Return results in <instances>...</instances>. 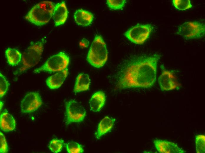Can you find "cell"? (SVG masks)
<instances>
[{"label":"cell","instance_id":"cell-28","mask_svg":"<svg viewBox=\"0 0 205 153\" xmlns=\"http://www.w3.org/2000/svg\"><path fill=\"white\" fill-rule=\"evenodd\" d=\"M3 105V103L2 102H1V101L0 102V110L1 109Z\"/></svg>","mask_w":205,"mask_h":153},{"label":"cell","instance_id":"cell-10","mask_svg":"<svg viewBox=\"0 0 205 153\" xmlns=\"http://www.w3.org/2000/svg\"><path fill=\"white\" fill-rule=\"evenodd\" d=\"M158 82L162 91H169L177 88L179 83L173 74L170 71L163 70L160 76Z\"/></svg>","mask_w":205,"mask_h":153},{"label":"cell","instance_id":"cell-4","mask_svg":"<svg viewBox=\"0 0 205 153\" xmlns=\"http://www.w3.org/2000/svg\"><path fill=\"white\" fill-rule=\"evenodd\" d=\"M44 43L40 41L32 44L23 52L22 66L19 69L21 73L35 66L39 61L44 49Z\"/></svg>","mask_w":205,"mask_h":153},{"label":"cell","instance_id":"cell-5","mask_svg":"<svg viewBox=\"0 0 205 153\" xmlns=\"http://www.w3.org/2000/svg\"><path fill=\"white\" fill-rule=\"evenodd\" d=\"M69 62V57L67 55L61 52L49 57L42 65L36 69L34 72L37 73L42 71H61L66 68Z\"/></svg>","mask_w":205,"mask_h":153},{"label":"cell","instance_id":"cell-15","mask_svg":"<svg viewBox=\"0 0 205 153\" xmlns=\"http://www.w3.org/2000/svg\"><path fill=\"white\" fill-rule=\"evenodd\" d=\"M105 101V95L103 92L99 91L95 92L89 101L90 110L95 112L99 111L104 105Z\"/></svg>","mask_w":205,"mask_h":153},{"label":"cell","instance_id":"cell-20","mask_svg":"<svg viewBox=\"0 0 205 153\" xmlns=\"http://www.w3.org/2000/svg\"><path fill=\"white\" fill-rule=\"evenodd\" d=\"M196 151L197 153L205 152V136L199 134L195 137Z\"/></svg>","mask_w":205,"mask_h":153},{"label":"cell","instance_id":"cell-8","mask_svg":"<svg viewBox=\"0 0 205 153\" xmlns=\"http://www.w3.org/2000/svg\"><path fill=\"white\" fill-rule=\"evenodd\" d=\"M66 125L73 122L83 121L86 116V112L83 107L74 100L67 102L66 105Z\"/></svg>","mask_w":205,"mask_h":153},{"label":"cell","instance_id":"cell-21","mask_svg":"<svg viewBox=\"0 0 205 153\" xmlns=\"http://www.w3.org/2000/svg\"><path fill=\"white\" fill-rule=\"evenodd\" d=\"M64 141L62 139H53L50 142L49 147L52 152L58 153L62 150Z\"/></svg>","mask_w":205,"mask_h":153},{"label":"cell","instance_id":"cell-14","mask_svg":"<svg viewBox=\"0 0 205 153\" xmlns=\"http://www.w3.org/2000/svg\"><path fill=\"white\" fill-rule=\"evenodd\" d=\"M74 17L77 24L83 26L89 25L94 18L92 14L82 9L77 10L74 14Z\"/></svg>","mask_w":205,"mask_h":153},{"label":"cell","instance_id":"cell-19","mask_svg":"<svg viewBox=\"0 0 205 153\" xmlns=\"http://www.w3.org/2000/svg\"><path fill=\"white\" fill-rule=\"evenodd\" d=\"M5 54L9 64L12 66L18 64L22 59V54L17 50L14 48H8Z\"/></svg>","mask_w":205,"mask_h":153},{"label":"cell","instance_id":"cell-24","mask_svg":"<svg viewBox=\"0 0 205 153\" xmlns=\"http://www.w3.org/2000/svg\"><path fill=\"white\" fill-rule=\"evenodd\" d=\"M125 2V0H107V3L110 9L117 10L122 9L124 6Z\"/></svg>","mask_w":205,"mask_h":153},{"label":"cell","instance_id":"cell-25","mask_svg":"<svg viewBox=\"0 0 205 153\" xmlns=\"http://www.w3.org/2000/svg\"><path fill=\"white\" fill-rule=\"evenodd\" d=\"M8 83L5 76L0 73V96L2 97L6 92Z\"/></svg>","mask_w":205,"mask_h":153},{"label":"cell","instance_id":"cell-3","mask_svg":"<svg viewBox=\"0 0 205 153\" xmlns=\"http://www.w3.org/2000/svg\"><path fill=\"white\" fill-rule=\"evenodd\" d=\"M108 58L106 44L101 36L96 35L89 50L87 60L91 65L99 68L104 65Z\"/></svg>","mask_w":205,"mask_h":153},{"label":"cell","instance_id":"cell-9","mask_svg":"<svg viewBox=\"0 0 205 153\" xmlns=\"http://www.w3.org/2000/svg\"><path fill=\"white\" fill-rule=\"evenodd\" d=\"M42 99L37 92H32L27 94L21 102L20 108L23 113L33 112L42 105Z\"/></svg>","mask_w":205,"mask_h":153},{"label":"cell","instance_id":"cell-12","mask_svg":"<svg viewBox=\"0 0 205 153\" xmlns=\"http://www.w3.org/2000/svg\"><path fill=\"white\" fill-rule=\"evenodd\" d=\"M68 14L65 1H62L56 4L52 16L55 26H58L64 24L67 19Z\"/></svg>","mask_w":205,"mask_h":153},{"label":"cell","instance_id":"cell-11","mask_svg":"<svg viewBox=\"0 0 205 153\" xmlns=\"http://www.w3.org/2000/svg\"><path fill=\"white\" fill-rule=\"evenodd\" d=\"M155 147L160 153H184L186 151L177 144L166 140L156 139L154 141Z\"/></svg>","mask_w":205,"mask_h":153},{"label":"cell","instance_id":"cell-17","mask_svg":"<svg viewBox=\"0 0 205 153\" xmlns=\"http://www.w3.org/2000/svg\"><path fill=\"white\" fill-rule=\"evenodd\" d=\"M1 129L5 132L13 131L15 128V120L13 117L6 112L1 114L0 117Z\"/></svg>","mask_w":205,"mask_h":153},{"label":"cell","instance_id":"cell-16","mask_svg":"<svg viewBox=\"0 0 205 153\" xmlns=\"http://www.w3.org/2000/svg\"><path fill=\"white\" fill-rule=\"evenodd\" d=\"M115 119L108 116L104 118L99 123L95 136L99 139L101 136L109 131L112 128Z\"/></svg>","mask_w":205,"mask_h":153},{"label":"cell","instance_id":"cell-27","mask_svg":"<svg viewBox=\"0 0 205 153\" xmlns=\"http://www.w3.org/2000/svg\"><path fill=\"white\" fill-rule=\"evenodd\" d=\"M89 44V42L88 41L85 39H82V41L80 42V45L84 47H86L88 46Z\"/></svg>","mask_w":205,"mask_h":153},{"label":"cell","instance_id":"cell-13","mask_svg":"<svg viewBox=\"0 0 205 153\" xmlns=\"http://www.w3.org/2000/svg\"><path fill=\"white\" fill-rule=\"evenodd\" d=\"M68 74L67 69L49 77L46 79L47 86L51 89L58 88L62 84Z\"/></svg>","mask_w":205,"mask_h":153},{"label":"cell","instance_id":"cell-6","mask_svg":"<svg viewBox=\"0 0 205 153\" xmlns=\"http://www.w3.org/2000/svg\"><path fill=\"white\" fill-rule=\"evenodd\" d=\"M204 25L200 22L188 21L179 27L177 33L186 39H199L205 35Z\"/></svg>","mask_w":205,"mask_h":153},{"label":"cell","instance_id":"cell-7","mask_svg":"<svg viewBox=\"0 0 205 153\" xmlns=\"http://www.w3.org/2000/svg\"><path fill=\"white\" fill-rule=\"evenodd\" d=\"M152 30L150 24L138 25L128 30L124 35L131 42L141 44L148 38Z\"/></svg>","mask_w":205,"mask_h":153},{"label":"cell","instance_id":"cell-22","mask_svg":"<svg viewBox=\"0 0 205 153\" xmlns=\"http://www.w3.org/2000/svg\"><path fill=\"white\" fill-rule=\"evenodd\" d=\"M172 2L174 6L179 10H185L192 7L189 0H173Z\"/></svg>","mask_w":205,"mask_h":153},{"label":"cell","instance_id":"cell-2","mask_svg":"<svg viewBox=\"0 0 205 153\" xmlns=\"http://www.w3.org/2000/svg\"><path fill=\"white\" fill-rule=\"evenodd\" d=\"M55 5L50 1L40 2L30 10L25 16V19L37 26L45 24L52 17Z\"/></svg>","mask_w":205,"mask_h":153},{"label":"cell","instance_id":"cell-1","mask_svg":"<svg viewBox=\"0 0 205 153\" xmlns=\"http://www.w3.org/2000/svg\"><path fill=\"white\" fill-rule=\"evenodd\" d=\"M160 55L156 54L140 58L126 69L118 84L120 89L130 88H148L156 80L157 64Z\"/></svg>","mask_w":205,"mask_h":153},{"label":"cell","instance_id":"cell-18","mask_svg":"<svg viewBox=\"0 0 205 153\" xmlns=\"http://www.w3.org/2000/svg\"><path fill=\"white\" fill-rule=\"evenodd\" d=\"M90 83V80L87 74L84 73L79 74L76 78L74 92L76 93L88 90Z\"/></svg>","mask_w":205,"mask_h":153},{"label":"cell","instance_id":"cell-26","mask_svg":"<svg viewBox=\"0 0 205 153\" xmlns=\"http://www.w3.org/2000/svg\"><path fill=\"white\" fill-rule=\"evenodd\" d=\"M0 152L5 153L8 151V147L4 134L0 132Z\"/></svg>","mask_w":205,"mask_h":153},{"label":"cell","instance_id":"cell-23","mask_svg":"<svg viewBox=\"0 0 205 153\" xmlns=\"http://www.w3.org/2000/svg\"><path fill=\"white\" fill-rule=\"evenodd\" d=\"M66 147L67 152L69 153H80L84 152L82 145L75 142H69L66 144Z\"/></svg>","mask_w":205,"mask_h":153}]
</instances>
